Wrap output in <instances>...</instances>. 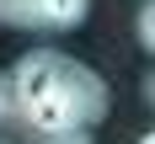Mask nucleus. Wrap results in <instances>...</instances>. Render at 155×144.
I'll return each instance as SVG.
<instances>
[{
  "mask_svg": "<svg viewBox=\"0 0 155 144\" xmlns=\"http://www.w3.org/2000/svg\"><path fill=\"white\" fill-rule=\"evenodd\" d=\"M144 107L155 112V75H144Z\"/></svg>",
  "mask_w": 155,
  "mask_h": 144,
  "instance_id": "nucleus-4",
  "label": "nucleus"
},
{
  "mask_svg": "<svg viewBox=\"0 0 155 144\" xmlns=\"http://www.w3.org/2000/svg\"><path fill=\"white\" fill-rule=\"evenodd\" d=\"M0 128H11V107H5V85H0Z\"/></svg>",
  "mask_w": 155,
  "mask_h": 144,
  "instance_id": "nucleus-5",
  "label": "nucleus"
},
{
  "mask_svg": "<svg viewBox=\"0 0 155 144\" xmlns=\"http://www.w3.org/2000/svg\"><path fill=\"white\" fill-rule=\"evenodd\" d=\"M134 27H139V43L155 53V0H144V5H139V21H134Z\"/></svg>",
  "mask_w": 155,
  "mask_h": 144,
  "instance_id": "nucleus-3",
  "label": "nucleus"
},
{
  "mask_svg": "<svg viewBox=\"0 0 155 144\" xmlns=\"http://www.w3.org/2000/svg\"><path fill=\"white\" fill-rule=\"evenodd\" d=\"M91 0H0V27L11 32H75Z\"/></svg>",
  "mask_w": 155,
  "mask_h": 144,
  "instance_id": "nucleus-2",
  "label": "nucleus"
},
{
  "mask_svg": "<svg viewBox=\"0 0 155 144\" xmlns=\"http://www.w3.org/2000/svg\"><path fill=\"white\" fill-rule=\"evenodd\" d=\"M5 107L11 123L32 139H80L112 112V91L91 64L70 59L59 48H32L5 75Z\"/></svg>",
  "mask_w": 155,
  "mask_h": 144,
  "instance_id": "nucleus-1",
  "label": "nucleus"
},
{
  "mask_svg": "<svg viewBox=\"0 0 155 144\" xmlns=\"http://www.w3.org/2000/svg\"><path fill=\"white\" fill-rule=\"evenodd\" d=\"M139 144H155V128H150V133H144V139H139Z\"/></svg>",
  "mask_w": 155,
  "mask_h": 144,
  "instance_id": "nucleus-6",
  "label": "nucleus"
}]
</instances>
